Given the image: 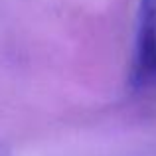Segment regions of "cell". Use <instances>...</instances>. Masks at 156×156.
Instances as JSON below:
<instances>
[{"label": "cell", "mask_w": 156, "mask_h": 156, "mask_svg": "<svg viewBox=\"0 0 156 156\" xmlns=\"http://www.w3.org/2000/svg\"><path fill=\"white\" fill-rule=\"evenodd\" d=\"M129 81L134 93L156 99V0H138Z\"/></svg>", "instance_id": "6da1fadb"}, {"label": "cell", "mask_w": 156, "mask_h": 156, "mask_svg": "<svg viewBox=\"0 0 156 156\" xmlns=\"http://www.w3.org/2000/svg\"><path fill=\"white\" fill-rule=\"evenodd\" d=\"M0 156H4V154H2V148H0Z\"/></svg>", "instance_id": "7a4b0ae2"}]
</instances>
